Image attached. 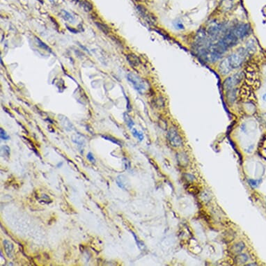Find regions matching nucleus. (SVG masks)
Returning <instances> with one entry per match:
<instances>
[{
	"mask_svg": "<svg viewBox=\"0 0 266 266\" xmlns=\"http://www.w3.org/2000/svg\"><path fill=\"white\" fill-rule=\"evenodd\" d=\"M80 4L82 5V6L83 8H84V9L86 12H88V11H91V10L93 9V6H92L91 4H90V3L88 2V1H87L83 0V1H82L81 3H80Z\"/></svg>",
	"mask_w": 266,
	"mask_h": 266,
	"instance_id": "16",
	"label": "nucleus"
},
{
	"mask_svg": "<svg viewBox=\"0 0 266 266\" xmlns=\"http://www.w3.org/2000/svg\"><path fill=\"white\" fill-rule=\"evenodd\" d=\"M60 15L63 19L66 20V21H73V17L72 15L70 14L69 12L64 11V10H61L60 12Z\"/></svg>",
	"mask_w": 266,
	"mask_h": 266,
	"instance_id": "15",
	"label": "nucleus"
},
{
	"mask_svg": "<svg viewBox=\"0 0 266 266\" xmlns=\"http://www.w3.org/2000/svg\"><path fill=\"white\" fill-rule=\"evenodd\" d=\"M0 131H1V134H0V135H1V139H4V140H8V139H10V137L7 135L6 131L4 130V129L1 128L0 129Z\"/></svg>",
	"mask_w": 266,
	"mask_h": 266,
	"instance_id": "22",
	"label": "nucleus"
},
{
	"mask_svg": "<svg viewBox=\"0 0 266 266\" xmlns=\"http://www.w3.org/2000/svg\"><path fill=\"white\" fill-rule=\"evenodd\" d=\"M127 78L130 82L134 86V88H135L136 91L139 92V93L143 94L146 91V84L139 77L133 74V73H128L127 75Z\"/></svg>",
	"mask_w": 266,
	"mask_h": 266,
	"instance_id": "3",
	"label": "nucleus"
},
{
	"mask_svg": "<svg viewBox=\"0 0 266 266\" xmlns=\"http://www.w3.org/2000/svg\"><path fill=\"white\" fill-rule=\"evenodd\" d=\"M1 153H4V156L9 157L10 156V148L7 146H4L1 147Z\"/></svg>",
	"mask_w": 266,
	"mask_h": 266,
	"instance_id": "21",
	"label": "nucleus"
},
{
	"mask_svg": "<svg viewBox=\"0 0 266 266\" xmlns=\"http://www.w3.org/2000/svg\"><path fill=\"white\" fill-rule=\"evenodd\" d=\"M221 29V25L220 24H215L210 26L208 29V32L211 36H216L219 33Z\"/></svg>",
	"mask_w": 266,
	"mask_h": 266,
	"instance_id": "11",
	"label": "nucleus"
},
{
	"mask_svg": "<svg viewBox=\"0 0 266 266\" xmlns=\"http://www.w3.org/2000/svg\"><path fill=\"white\" fill-rule=\"evenodd\" d=\"M4 247L5 250V252H6V255L8 256V258H11L13 256V245L11 242L8 241L7 240H4Z\"/></svg>",
	"mask_w": 266,
	"mask_h": 266,
	"instance_id": "9",
	"label": "nucleus"
},
{
	"mask_svg": "<svg viewBox=\"0 0 266 266\" xmlns=\"http://www.w3.org/2000/svg\"><path fill=\"white\" fill-rule=\"evenodd\" d=\"M233 31L238 39L243 38L249 34L250 26L247 24H242V25L237 27L236 28H235Z\"/></svg>",
	"mask_w": 266,
	"mask_h": 266,
	"instance_id": "4",
	"label": "nucleus"
},
{
	"mask_svg": "<svg viewBox=\"0 0 266 266\" xmlns=\"http://www.w3.org/2000/svg\"><path fill=\"white\" fill-rule=\"evenodd\" d=\"M176 158L178 163L180 167L185 168L188 166L190 163V160H189L188 156L185 153L180 152L176 155Z\"/></svg>",
	"mask_w": 266,
	"mask_h": 266,
	"instance_id": "5",
	"label": "nucleus"
},
{
	"mask_svg": "<svg viewBox=\"0 0 266 266\" xmlns=\"http://www.w3.org/2000/svg\"><path fill=\"white\" fill-rule=\"evenodd\" d=\"M246 50H239L238 52L232 54L229 57L226 58L229 63L231 67L233 70L240 67L243 64L245 57H246Z\"/></svg>",
	"mask_w": 266,
	"mask_h": 266,
	"instance_id": "1",
	"label": "nucleus"
},
{
	"mask_svg": "<svg viewBox=\"0 0 266 266\" xmlns=\"http://www.w3.org/2000/svg\"><path fill=\"white\" fill-rule=\"evenodd\" d=\"M244 249H245V243H243V242H239V243H237L232 245L229 251L233 254L238 255L241 253Z\"/></svg>",
	"mask_w": 266,
	"mask_h": 266,
	"instance_id": "8",
	"label": "nucleus"
},
{
	"mask_svg": "<svg viewBox=\"0 0 266 266\" xmlns=\"http://www.w3.org/2000/svg\"><path fill=\"white\" fill-rule=\"evenodd\" d=\"M73 1H75V2H77V3H81L83 0H73Z\"/></svg>",
	"mask_w": 266,
	"mask_h": 266,
	"instance_id": "25",
	"label": "nucleus"
},
{
	"mask_svg": "<svg viewBox=\"0 0 266 266\" xmlns=\"http://www.w3.org/2000/svg\"><path fill=\"white\" fill-rule=\"evenodd\" d=\"M263 100H265V101H266V94L263 95Z\"/></svg>",
	"mask_w": 266,
	"mask_h": 266,
	"instance_id": "26",
	"label": "nucleus"
},
{
	"mask_svg": "<svg viewBox=\"0 0 266 266\" xmlns=\"http://www.w3.org/2000/svg\"><path fill=\"white\" fill-rule=\"evenodd\" d=\"M137 8L139 11V13H140L141 15L143 16V18H144L145 19L147 20L148 21H149V22L151 21V20H152V17L150 16L149 12H148L147 10L146 9V8H145L144 7H143V6H140V5H139V6H137Z\"/></svg>",
	"mask_w": 266,
	"mask_h": 266,
	"instance_id": "12",
	"label": "nucleus"
},
{
	"mask_svg": "<svg viewBox=\"0 0 266 266\" xmlns=\"http://www.w3.org/2000/svg\"><path fill=\"white\" fill-rule=\"evenodd\" d=\"M103 138H105V139H107V140L112 141V142L114 143V144H117L119 145V146H121L120 142H119V141H117L116 139H114V138H113V137H109V136H103Z\"/></svg>",
	"mask_w": 266,
	"mask_h": 266,
	"instance_id": "23",
	"label": "nucleus"
},
{
	"mask_svg": "<svg viewBox=\"0 0 266 266\" xmlns=\"http://www.w3.org/2000/svg\"><path fill=\"white\" fill-rule=\"evenodd\" d=\"M249 183L250 185H251L252 187L254 188H256L259 186L260 183L261 182V179H259V180H254V179H250L249 180Z\"/></svg>",
	"mask_w": 266,
	"mask_h": 266,
	"instance_id": "18",
	"label": "nucleus"
},
{
	"mask_svg": "<svg viewBox=\"0 0 266 266\" xmlns=\"http://www.w3.org/2000/svg\"><path fill=\"white\" fill-rule=\"evenodd\" d=\"M126 59L128 64L133 68H136L140 65V59L134 54H128L126 56Z\"/></svg>",
	"mask_w": 266,
	"mask_h": 266,
	"instance_id": "7",
	"label": "nucleus"
},
{
	"mask_svg": "<svg viewBox=\"0 0 266 266\" xmlns=\"http://www.w3.org/2000/svg\"><path fill=\"white\" fill-rule=\"evenodd\" d=\"M248 260V256L245 254H241L236 255L235 257V263L236 264H244Z\"/></svg>",
	"mask_w": 266,
	"mask_h": 266,
	"instance_id": "13",
	"label": "nucleus"
},
{
	"mask_svg": "<svg viewBox=\"0 0 266 266\" xmlns=\"http://www.w3.org/2000/svg\"><path fill=\"white\" fill-rule=\"evenodd\" d=\"M37 1H38L39 2H40L41 4H43L44 3V0H37Z\"/></svg>",
	"mask_w": 266,
	"mask_h": 266,
	"instance_id": "27",
	"label": "nucleus"
},
{
	"mask_svg": "<svg viewBox=\"0 0 266 266\" xmlns=\"http://www.w3.org/2000/svg\"><path fill=\"white\" fill-rule=\"evenodd\" d=\"M36 41H37V43H38V45L40 46V47H41L43 49H46V50H47V51H49V52H51L50 48H49L48 46L46 45L45 43H43V42L41 41V40H40V39L38 38H36Z\"/></svg>",
	"mask_w": 266,
	"mask_h": 266,
	"instance_id": "20",
	"label": "nucleus"
},
{
	"mask_svg": "<svg viewBox=\"0 0 266 266\" xmlns=\"http://www.w3.org/2000/svg\"><path fill=\"white\" fill-rule=\"evenodd\" d=\"M219 71L221 74L224 75L228 74L233 71V69L230 66L227 59H225L221 61L219 65Z\"/></svg>",
	"mask_w": 266,
	"mask_h": 266,
	"instance_id": "6",
	"label": "nucleus"
},
{
	"mask_svg": "<svg viewBox=\"0 0 266 266\" xmlns=\"http://www.w3.org/2000/svg\"><path fill=\"white\" fill-rule=\"evenodd\" d=\"M117 185L121 188L123 189V190H126L128 188V183L127 178L124 176H118V178L117 179Z\"/></svg>",
	"mask_w": 266,
	"mask_h": 266,
	"instance_id": "10",
	"label": "nucleus"
},
{
	"mask_svg": "<svg viewBox=\"0 0 266 266\" xmlns=\"http://www.w3.org/2000/svg\"><path fill=\"white\" fill-rule=\"evenodd\" d=\"M132 134L134 137H136L137 139H139V141H142L144 139V134H142L141 132L138 131L135 128H133L132 130Z\"/></svg>",
	"mask_w": 266,
	"mask_h": 266,
	"instance_id": "17",
	"label": "nucleus"
},
{
	"mask_svg": "<svg viewBox=\"0 0 266 266\" xmlns=\"http://www.w3.org/2000/svg\"><path fill=\"white\" fill-rule=\"evenodd\" d=\"M95 25H96V26L98 27V28L99 29L101 30L103 33L106 34L110 33V28H109V27H107L105 24L100 23V22H95Z\"/></svg>",
	"mask_w": 266,
	"mask_h": 266,
	"instance_id": "14",
	"label": "nucleus"
},
{
	"mask_svg": "<svg viewBox=\"0 0 266 266\" xmlns=\"http://www.w3.org/2000/svg\"><path fill=\"white\" fill-rule=\"evenodd\" d=\"M124 119H125L128 125L130 128H132V126L134 125V122H133L132 119H131L127 114H124Z\"/></svg>",
	"mask_w": 266,
	"mask_h": 266,
	"instance_id": "19",
	"label": "nucleus"
},
{
	"mask_svg": "<svg viewBox=\"0 0 266 266\" xmlns=\"http://www.w3.org/2000/svg\"><path fill=\"white\" fill-rule=\"evenodd\" d=\"M86 158H87V159L89 160L90 162H95L94 157H93V154H92L91 153H88L87 154V156H86Z\"/></svg>",
	"mask_w": 266,
	"mask_h": 266,
	"instance_id": "24",
	"label": "nucleus"
},
{
	"mask_svg": "<svg viewBox=\"0 0 266 266\" xmlns=\"http://www.w3.org/2000/svg\"><path fill=\"white\" fill-rule=\"evenodd\" d=\"M167 139L171 146L174 148L181 147L183 144L182 139L179 134L178 130L174 126H172L168 130Z\"/></svg>",
	"mask_w": 266,
	"mask_h": 266,
	"instance_id": "2",
	"label": "nucleus"
}]
</instances>
